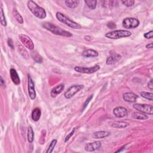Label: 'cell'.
I'll use <instances>...</instances> for the list:
<instances>
[{
    "label": "cell",
    "instance_id": "d590c367",
    "mask_svg": "<svg viewBox=\"0 0 153 153\" xmlns=\"http://www.w3.org/2000/svg\"><path fill=\"white\" fill-rule=\"evenodd\" d=\"M7 44H8V46L10 47V48H11L12 50L15 49V47H14V44H13V41L11 38H8L7 39Z\"/></svg>",
    "mask_w": 153,
    "mask_h": 153
},
{
    "label": "cell",
    "instance_id": "9a60e30c",
    "mask_svg": "<svg viewBox=\"0 0 153 153\" xmlns=\"http://www.w3.org/2000/svg\"><path fill=\"white\" fill-rule=\"evenodd\" d=\"M121 59V56L119 54H114L109 56L106 61V64L107 65H113L118 62Z\"/></svg>",
    "mask_w": 153,
    "mask_h": 153
},
{
    "label": "cell",
    "instance_id": "1f68e13d",
    "mask_svg": "<svg viewBox=\"0 0 153 153\" xmlns=\"http://www.w3.org/2000/svg\"><path fill=\"white\" fill-rule=\"evenodd\" d=\"M93 94H92V95H90V96L89 97V98H87V99L86 100V101L85 102L84 105H83V107H82V110H81L82 111H84V110L86 109V108L88 104L90 103V101L93 99Z\"/></svg>",
    "mask_w": 153,
    "mask_h": 153
},
{
    "label": "cell",
    "instance_id": "d6a6232c",
    "mask_svg": "<svg viewBox=\"0 0 153 153\" xmlns=\"http://www.w3.org/2000/svg\"><path fill=\"white\" fill-rule=\"evenodd\" d=\"M75 132V128H74L70 133L67 135V136H66V137L65 139V142H66L67 141H69V139H70L73 136V135L74 134Z\"/></svg>",
    "mask_w": 153,
    "mask_h": 153
},
{
    "label": "cell",
    "instance_id": "ffe728a7",
    "mask_svg": "<svg viewBox=\"0 0 153 153\" xmlns=\"http://www.w3.org/2000/svg\"><path fill=\"white\" fill-rule=\"evenodd\" d=\"M41 116V111L39 108H35L33 109L31 114V117L34 121H38L40 119Z\"/></svg>",
    "mask_w": 153,
    "mask_h": 153
},
{
    "label": "cell",
    "instance_id": "ab89813d",
    "mask_svg": "<svg viewBox=\"0 0 153 153\" xmlns=\"http://www.w3.org/2000/svg\"><path fill=\"white\" fill-rule=\"evenodd\" d=\"M1 85L2 86H3L4 87L6 86V85H5V81H4V80H3V78L2 77H1Z\"/></svg>",
    "mask_w": 153,
    "mask_h": 153
},
{
    "label": "cell",
    "instance_id": "e0dca14e",
    "mask_svg": "<svg viewBox=\"0 0 153 153\" xmlns=\"http://www.w3.org/2000/svg\"><path fill=\"white\" fill-rule=\"evenodd\" d=\"M82 55L85 58H96L98 56L99 54L94 50L88 49L83 51Z\"/></svg>",
    "mask_w": 153,
    "mask_h": 153
},
{
    "label": "cell",
    "instance_id": "8d00e7d4",
    "mask_svg": "<svg viewBox=\"0 0 153 153\" xmlns=\"http://www.w3.org/2000/svg\"><path fill=\"white\" fill-rule=\"evenodd\" d=\"M152 82H153V80L151 79L150 81L148 83V87L150 90H152L153 89V83Z\"/></svg>",
    "mask_w": 153,
    "mask_h": 153
},
{
    "label": "cell",
    "instance_id": "5b68a950",
    "mask_svg": "<svg viewBox=\"0 0 153 153\" xmlns=\"http://www.w3.org/2000/svg\"><path fill=\"white\" fill-rule=\"evenodd\" d=\"M133 108L139 111V112H141L151 116L153 114V106L151 105L134 104L133 105Z\"/></svg>",
    "mask_w": 153,
    "mask_h": 153
},
{
    "label": "cell",
    "instance_id": "7c38bea8",
    "mask_svg": "<svg viewBox=\"0 0 153 153\" xmlns=\"http://www.w3.org/2000/svg\"><path fill=\"white\" fill-rule=\"evenodd\" d=\"M101 146L102 144L100 141H94L91 143H87L85 147V149L87 152H93L99 149Z\"/></svg>",
    "mask_w": 153,
    "mask_h": 153
},
{
    "label": "cell",
    "instance_id": "484cf974",
    "mask_svg": "<svg viewBox=\"0 0 153 153\" xmlns=\"http://www.w3.org/2000/svg\"><path fill=\"white\" fill-rule=\"evenodd\" d=\"M31 56L32 59L38 63H41L43 62V58L41 56V55L38 53L37 51H34L31 52Z\"/></svg>",
    "mask_w": 153,
    "mask_h": 153
},
{
    "label": "cell",
    "instance_id": "52a82bcc",
    "mask_svg": "<svg viewBox=\"0 0 153 153\" xmlns=\"http://www.w3.org/2000/svg\"><path fill=\"white\" fill-rule=\"evenodd\" d=\"M100 69V66L98 65H94L92 67H82V66H75L74 70L76 72H78L79 73H82V74H93L98 71H99Z\"/></svg>",
    "mask_w": 153,
    "mask_h": 153
},
{
    "label": "cell",
    "instance_id": "74e56055",
    "mask_svg": "<svg viewBox=\"0 0 153 153\" xmlns=\"http://www.w3.org/2000/svg\"><path fill=\"white\" fill-rule=\"evenodd\" d=\"M145 47H146L147 49H152V43H148V44L146 45Z\"/></svg>",
    "mask_w": 153,
    "mask_h": 153
},
{
    "label": "cell",
    "instance_id": "f1b7e54d",
    "mask_svg": "<svg viewBox=\"0 0 153 153\" xmlns=\"http://www.w3.org/2000/svg\"><path fill=\"white\" fill-rule=\"evenodd\" d=\"M0 14H1V15H0V16H1V20H0V21H1V23L3 26H6L7 23L6 19L4 10L1 7L0 8Z\"/></svg>",
    "mask_w": 153,
    "mask_h": 153
},
{
    "label": "cell",
    "instance_id": "8fae6325",
    "mask_svg": "<svg viewBox=\"0 0 153 153\" xmlns=\"http://www.w3.org/2000/svg\"><path fill=\"white\" fill-rule=\"evenodd\" d=\"M128 109L123 106H118L113 109V114L117 118H123L128 115Z\"/></svg>",
    "mask_w": 153,
    "mask_h": 153
},
{
    "label": "cell",
    "instance_id": "7a4b0ae2",
    "mask_svg": "<svg viewBox=\"0 0 153 153\" xmlns=\"http://www.w3.org/2000/svg\"><path fill=\"white\" fill-rule=\"evenodd\" d=\"M27 8L36 18L40 19H44L46 18L47 15L45 10L39 6L35 2L28 1L27 2Z\"/></svg>",
    "mask_w": 153,
    "mask_h": 153
},
{
    "label": "cell",
    "instance_id": "8992f818",
    "mask_svg": "<svg viewBox=\"0 0 153 153\" xmlns=\"http://www.w3.org/2000/svg\"><path fill=\"white\" fill-rule=\"evenodd\" d=\"M123 26L126 29H135L139 26L140 21L133 18H127L123 19L122 22Z\"/></svg>",
    "mask_w": 153,
    "mask_h": 153
},
{
    "label": "cell",
    "instance_id": "277c9868",
    "mask_svg": "<svg viewBox=\"0 0 153 153\" xmlns=\"http://www.w3.org/2000/svg\"><path fill=\"white\" fill-rule=\"evenodd\" d=\"M132 33L127 30H115L107 32L105 37L112 39H118L122 38H126L131 36Z\"/></svg>",
    "mask_w": 153,
    "mask_h": 153
},
{
    "label": "cell",
    "instance_id": "ba28073f",
    "mask_svg": "<svg viewBox=\"0 0 153 153\" xmlns=\"http://www.w3.org/2000/svg\"><path fill=\"white\" fill-rule=\"evenodd\" d=\"M84 87H85L84 85H73L71 86L64 93L65 98L67 99H71L72 97H73L77 93L79 92L80 90L84 89Z\"/></svg>",
    "mask_w": 153,
    "mask_h": 153
},
{
    "label": "cell",
    "instance_id": "44dd1931",
    "mask_svg": "<svg viewBox=\"0 0 153 153\" xmlns=\"http://www.w3.org/2000/svg\"><path fill=\"white\" fill-rule=\"evenodd\" d=\"M132 117L134 119L140 120H145L148 118V116L147 115H146L144 113L139 112V111L138 112H134L132 114Z\"/></svg>",
    "mask_w": 153,
    "mask_h": 153
},
{
    "label": "cell",
    "instance_id": "5bb4252c",
    "mask_svg": "<svg viewBox=\"0 0 153 153\" xmlns=\"http://www.w3.org/2000/svg\"><path fill=\"white\" fill-rule=\"evenodd\" d=\"M10 75L11 79L14 84L17 86L19 85L20 83V80L19 78V75L15 69H14V68L10 69Z\"/></svg>",
    "mask_w": 153,
    "mask_h": 153
},
{
    "label": "cell",
    "instance_id": "83f0119b",
    "mask_svg": "<svg viewBox=\"0 0 153 153\" xmlns=\"http://www.w3.org/2000/svg\"><path fill=\"white\" fill-rule=\"evenodd\" d=\"M85 3L91 10H94L96 7L97 1L96 0H92V1H90V0L89 1V0H87V1H85Z\"/></svg>",
    "mask_w": 153,
    "mask_h": 153
},
{
    "label": "cell",
    "instance_id": "3957f363",
    "mask_svg": "<svg viewBox=\"0 0 153 153\" xmlns=\"http://www.w3.org/2000/svg\"><path fill=\"white\" fill-rule=\"evenodd\" d=\"M56 17L57 19L61 23L66 25L68 27L71 28L75 30H80L81 28V26L77 23V22L72 20L71 19H69L68 17L65 16L64 14L61 12H57L56 14Z\"/></svg>",
    "mask_w": 153,
    "mask_h": 153
},
{
    "label": "cell",
    "instance_id": "f546056e",
    "mask_svg": "<svg viewBox=\"0 0 153 153\" xmlns=\"http://www.w3.org/2000/svg\"><path fill=\"white\" fill-rule=\"evenodd\" d=\"M57 142L58 141H57L56 140H53L51 142V143L50 144V145H49V148H48V149L46 151V153H51L53 151V149H54L56 145Z\"/></svg>",
    "mask_w": 153,
    "mask_h": 153
},
{
    "label": "cell",
    "instance_id": "4dcf8cb0",
    "mask_svg": "<svg viewBox=\"0 0 153 153\" xmlns=\"http://www.w3.org/2000/svg\"><path fill=\"white\" fill-rule=\"evenodd\" d=\"M121 3L126 7H130L134 5L135 1L134 0H127V1H122Z\"/></svg>",
    "mask_w": 153,
    "mask_h": 153
},
{
    "label": "cell",
    "instance_id": "9c48e42d",
    "mask_svg": "<svg viewBox=\"0 0 153 153\" xmlns=\"http://www.w3.org/2000/svg\"><path fill=\"white\" fill-rule=\"evenodd\" d=\"M19 38L21 43L25 47L31 50L34 49V44L30 37L25 34H20Z\"/></svg>",
    "mask_w": 153,
    "mask_h": 153
},
{
    "label": "cell",
    "instance_id": "6da1fadb",
    "mask_svg": "<svg viewBox=\"0 0 153 153\" xmlns=\"http://www.w3.org/2000/svg\"><path fill=\"white\" fill-rule=\"evenodd\" d=\"M42 26L44 28L49 31L50 32H51L52 34H53L54 35L65 37H73V34L71 32H69V31H65V30L61 28L60 27L55 25L51 23L44 22V23H43Z\"/></svg>",
    "mask_w": 153,
    "mask_h": 153
},
{
    "label": "cell",
    "instance_id": "836d02e7",
    "mask_svg": "<svg viewBox=\"0 0 153 153\" xmlns=\"http://www.w3.org/2000/svg\"><path fill=\"white\" fill-rule=\"evenodd\" d=\"M144 37L146 39H151L153 37V31L151 30L148 32H146L144 34Z\"/></svg>",
    "mask_w": 153,
    "mask_h": 153
},
{
    "label": "cell",
    "instance_id": "603a6c76",
    "mask_svg": "<svg viewBox=\"0 0 153 153\" xmlns=\"http://www.w3.org/2000/svg\"><path fill=\"white\" fill-rule=\"evenodd\" d=\"M12 14L13 18L16 19V20L20 24H23V19L22 16L20 15V14L18 12V11L16 9L14 8L12 11Z\"/></svg>",
    "mask_w": 153,
    "mask_h": 153
},
{
    "label": "cell",
    "instance_id": "2e32d148",
    "mask_svg": "<svg viewBox=\"0 0 153 153\" xmlns=\"http://www.w3.org/2000/svg\"><path fill=\"white\" fill-rule=\"evenodd\" d=\"M65 89V85L63 84H60L56 86H55L51 91L50 95L51 98H56L58 94L61 93Z\"/></svg>",
    "mask_w": 153,
    "mask_h": 153
},
{
    "label": "cell",
    "instance_id": "e575fe53",
    "mask_svg": "<svg viewBox=\"0 0 153 153\" xmlns=\"http://www.w3.org/2000/svg\"><path fill=\"white\" fill-rule=\"evenodd\" d=\"M107 27H108V28H109V29L114 30V29L116 28V23H114L113 22H110L108 23V24H107Z\"/></svg>",
    "mask_w": 153,
    "mask_h": 153
},
{
    "label": "cell",
    "instance_id": "ac0fdd59",
    "mask_svg": "<svg viewBox=\"0 0 153 153\" xmlns=\"http://www.w3.org/2000/svg\"><path fill=\"white\" fill-rule=\"evenodd\" d=\"M130 125L129 123H127L126 121H114L111 124V126L114 128H117V129H123V128H126L128 127Z\"/></svg>",
    "mask_w": 153,
    "mask_h": 153
},
{
    "label": "cell",
    "instance_id": "30bf717a",
    "mask_svg": "<svg viewBox=\"0 0 153 153\" xmlns=\"http://www.w3.org/2000/svg\"><path fill=\"white\" fill-rule=\"evenodd\" d=\"M27 89H28L30 98L31 100H34L37 96L35 89V83L30 75H28V80H27Z\"/></svg>",
    "mask_w": 153,
    "mask_h": 153
},
{
    "label": "cell",
    "instance_id": "60d3db41",
    "mask_svg": "<svg viewBox=\"0 0 153 153\" xmlns=\"http://www.w3.org/2000/svg\"><path fill=\"white\" fill-rule=\"evenodd\" d=\"M125 147H126V145L124 146V147H123L121 148V149H119V150H117V151H116V152H121L123 150H124V148H125Z\"/></svg>",
    "mask_w": 153,
    "mask_h": 153
},
{
    "label": "cell",
    "instance_id": "7402d4cb",
    "mask_svg": "<svg viewBox=\"0 0 153 153\" xmlns=\"http://www.w3.org/2000/svg\"><path fill=\"white\" fill-rule=\"evenodd\" d=\"M17 47L18 49V51H19L20 54L23 57V58L27 59L29 58V53L27 51V50L23 47V46L20 44L18 43L17 44Z\"/></svg>",
    "mask_w": 153,
    "mask_h": 153
},
{
    "label": "cell",
    "instance_id": "d4e9b609",
    "mask_svg": "<svg viewBox=\"0 0 153 153\" xmlns=\"http://www.w3.org/2000/svg\"><path fill=\"white\" fill-rule=\"evenodd\" d=\"M34 140V132L31 126H29L27 128V141L30 143L33 142Z\"/></svg>",
    "mask_w": 153,
    "mask_h": 153
},
{
    "label": "cell",
    "instance_id": "4316f807",
    "mask_svg": "<svg viewBox=\"0 0 153 153\" xmlns=\"http://www.w3.org/2000/svg\"><path fill=\"white\" fill-rule=\"evenodd\" d=\"M140 95L144 99H146L150 101H153V94L151 92H147L143 91L140 93Z\"/></svg>",
    "mask_w": 153,
    "mask_h": 153
},
{
    "label": "cell",
    "instance_id": "4fadbf2b",
    "mask_svg": "<svg viewBox=\"0 0 153 153\" xmlns=\"http://www.w3.org/2000/svg\"><path fill=\"white\" fill-rule=\"evenodd\" d=\"M138 98V96L132 92H126L123 94V99L124 101L129 103H134Z\"/></svg>",
    "mask_w": 153,
    "mask_h": 153
},
{
    "label": "cell",
    "instance_id": "f35d334b",
    "mask_svg": "<svg viewBox=\"0 0 153 153\" xmlns=\"http://www.w3.org/2000/svg\"><path fill=\"white\" fill-rule=\"evenodd\" d=\"M85 39L86 40L89 41H90V40L92 39V37H91L90 36H89V35H86V36L85 37Z\"/></svg>",
    "mask_w": 153,
    "mask_h": 153
},
{
    "label": "cell",
    "instance_id": "cb8c5ba5",
    "mask_svg": "<svg viewBox=\"0 0 153 153\" xmlns=\"http://www.w3.org/2000/svg\"><path fill=\"white\" fill-rule=\"evenodd\" d=\"M65 3L68 7L70 8H75L79 5L80 1H77V0H66Z\"/></svg>",
    "mask_w": 153,
    "mask_h": 153
},
{
    "label": "cell",
    "instance_id": "d6986e66",
    "mask_svg": "<svg viewBox=\"0 0 153 153\" xmlns=\"http://www.w3.org/2000/svg\"><path fill=\"white\" fill-rule=\"evenodd\" d=\"M110 134L111 133L107 131H98L93 133L92 137L94 139H102L109 136Z\"/></svg>",
    "mask_w": 153,
    "mask_h": 153
}]
</instances>
